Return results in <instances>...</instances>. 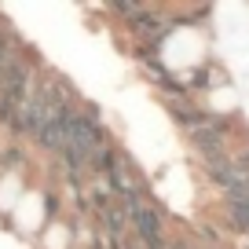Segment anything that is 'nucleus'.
Listing matches in <instances>:
<instances>
[{
  "instance_id": "1",
  "label": "nucleus",
  "mask_w": 249,
  "mask_h": 249,
  "mask_svg": "<svg viewBox=\"0 0 249 249\" xmlns=\"http://www.w3.org/2000/svg\"><path fill=\"white\" fill-rule=\"evenodd\" d=\"M165 110H169V117L183 128V136H195V132H202V128H209V114L213 110L198 107L195 99H169Z\"/></svg>"
},
{
  "instance_id": "2",
  "label": "nucleus",
  "mask_w": 249,
  "mask_h": 249,
  "mask_svg": "<svg viewBox=\"0 0 249 249\" xmlns=\"http://www.w3.org/2000/svg\"><path fill=\"white\" fill-rule=\"evenodd\" d=\"M202 172H205V179H209L213 187H220V191H224V195L242 183V172L234 169L231 158H220V161H202Z\"/></svg>"
},
{
  "instance_id": "3",
  "label": "nucleus",
  "mask_w": 249,
  "mask_h": 249,
  "mask_svg": "<svg viewBox=\"0 0 249 249\" xmlns=\"http://www.w3.org/2000/svg\"><path fill=\"white\" fill-rule=\"evenodd\" d=\"M26 52H30V48H26L22 40H18L15 33H11V37H8V44L0 48V85H4V77H8V73L15 70V62L22 59Z\"/></svg>"
},
{
  "instance_id": "4",
  "label": "nucleus",
  "mask_w": 249,
  "mask_h": 249,
  "mask_svg": "<svg viewBox=\"0 0 249 249\" xmlns=\"http://www.w3.org/2000/svg\"><path fill=\"white\" fill-rule=\"evenodd\" d=\"M147 8H150V4H136V0H114V4H107V11H110V15H117L124 26L132 22V18H140Z\"/></svg>"
},
{
  "instance_id": "5",
  "label": "nucleus",
  "mask_w": 249,
  "mask_h": 249,
  "mask_svg": "<svg viewBox=\"0 0 249 249\" xmlns=\"http://www.w3.org/2000/svg\"><path fill=\"white\" fill-rule=\"evenodd\" d=\"M224 224L231 227L234 234L249 238V213H246V209H234V205H224Z\"/></svg>"
},
{
  "instance_id": "6",
  "label": "nucleus",
  "mask_w": 249,
  "mask_h": 249,
  "mask_svg": "<svg viewBox=\"0 0 249 249\" xmlns=\"http://www.w3.org/2000/svg\"><path fill=\"white\" fill-rule=\"evenodd\" d=\"M22 161H26V154H22V147H18V143H11V147L4 150V158H0V165H8V169H18Z\"/></svg>"
},
{
  "instance_id": "7",
  "label": "nucleus",
  "mask_w": 249,
  "mask_h": 249,
  "mask_svg": "<svg viewBox=\"0 0 249 249\" xmlns=\"http://www.w3.org/2000/svg\"><path fill=\"white\" fill-rule=\"evenodd\" d=\"M231 161H234V169L242 172V179H249V143L234 150V154H231Z\"/></svg>"
},
{
  "instance_id": "8",
  "label": "nucleus",
  "mask_w": 249,
  "mask_h": 249,
  "mask_svg": "<svg viewBox=\"0 0 249 249\" xmlns=\"http://www.w3.org/2000/svg\"><path fill=\"white\" fill-rule=\"evenodd\" d=\"M165 249H187V238H169V246Z\"/></svg>"
}]
</instances>
